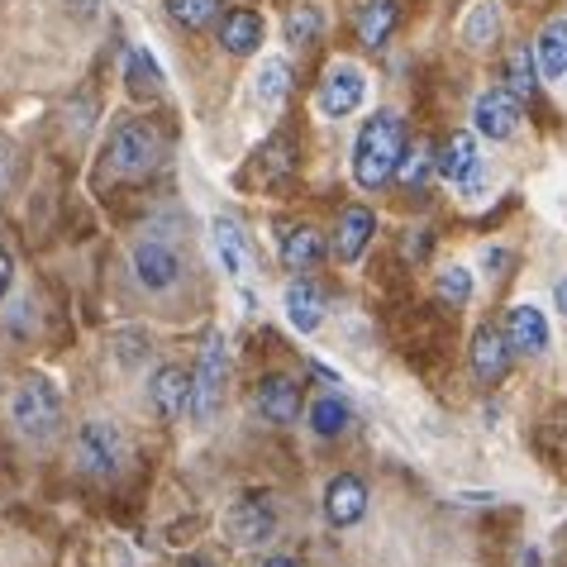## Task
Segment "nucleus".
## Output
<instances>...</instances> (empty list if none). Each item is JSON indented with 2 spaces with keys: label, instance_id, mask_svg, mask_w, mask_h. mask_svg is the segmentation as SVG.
Listing matches in <instances>:
<instances>
[{
  "label": "nucleus",
  "instance_id": "obj_21",
  "mask_svg": "<svg viewBox=\"0 0 567 567\" xmlns=\"http://www.w3.org/2000/svg\"><path fill=\"white\" fill-rule=\"evenodd\" d=\"M324 258V239H320V229H310V225H291L287 234H281V262L291 267V272H310L315 262Z\"/></svg>",
  "mask_w": 567,
  "mask_h": 567
},
{
  "label": "nucleus",
  "instance_id": "obj_32",
  "mask_svg": "<svg viewBox=\"0 0 567 567\" xmlns=\"http://www.w3.org/2000/svg\"><path fill=\"white\" fill-rule=\"evenodd\" d=\"M291 153H296V144H291L287 134H277L272 144L262 148V172H267V177H287V172H291V163H296Z\"/></svg>",
  "mask_w": 567,
  "mask_h": 567
},
{
  "label": "nucleus",
  "instance_id": "obj_6",
  "mask_svg": "<svg viewBox=\"0 0 567 567\" xmlns=\"http://www.w3.org/2000/svg\"><path fill=\"white\" fill-rule=\"evenodd\" d=\"M439 177H449L453 186H463V192H477L482 177H486V163L477 153V138L467 130H453L444 138V148H439Z\"/></svg>",
  "mask_w": 567,
  "mask_h": 567
},
{
  "label": "nucleus",
  "instance_id": "obj_24",
  "mask_svg": "<svg viewBox=\"0 0 567 567\" xmlns=\"http://www.w3.org/2000/svg\"><path fill=\"white\" fill-rule=\"evenodd\" d=\"M434 172H439L434 148H430V144H411V148L401 153V163H396V182L405 186V192H424Z\"/></svg>",
  "mask_w": 567,
  "mask_h": 567
},
{
  "label": "nucleus",
  "instance_id": "obj_4",
  "mask_svg": "<svg viewBox=\"0 0 567 567\" xmlns=\"http://www.w3.org/2000/svg\"><path fill=\"white\" fill-rule=\"evenodd\" d=\"M225 382H229V349L225 339L210 334L206 349H200V368H196V391H192V415L200 424H210L219 401H225Z\"/></svg>",
  "mask_w": 567,
  "mask_h": 567
},
{
  "label": "nucleus",
  "instance_id": "obj_19",
  "mask_svg": "<svg viewBox=\"0 0 567 567\" xmlns=\"http://www.w3.org/2000/svg\"><path fill=\"white\" fill-rule=\"evenodd\" d=\"M539 58H534V43H515V49L506 53V72H501V82H506L511 96L519 101H534L539 96Z\"/></svg>",
  "mask_w": 567,
  "mask_h": 567
},
{
  "label": "nucleus",
  "instance_id": "obj_2",
  "mask_svg": "<svg viewBox=\"0 0 567 567\" xmlns=\"http://www.w3.org/2000/svg\"><path fill=\"white\" fill-rule=\"evenodd\" d=\"M10 420H14V430H20L24 439L49 444V439L58 434V424H62V396L43 382V377H34V382H24L20 391H14Z\"/></svg>",
  "mask_w": 567,
  "mask_h": 567
},
{
  "label": "nucleus",
  "instance_id": "obj_23",
  "mask_svg": "<svg viewBox=\"0 0 567 567\" xmlns=\"http://www.w3.org/2000/svg\"><path fill=\"white\" fill-rule=\"evenodd\" d=\"M210 234H215V254H219V262H225V272L244 281L248 277V239H244V229L234 225V219H215Z\"/></svg>",
  "mask_w": 567,
  "mask_h": 567
},
{
  "label": "nucleus",
  "instance_id": "obj_12",
  "mask_svg": "<svg viewBox=\"0 0 567 567\" xmlns=\"http://www.w3.org/2000/svg\"><path fill=\"white\" fill-rule=\"evenodd\" d=\"M324 515L329 525H358L362 515H368V486H362V477H353V472H339L334 482L324 486Z\"/></svg>",
  "mask_w": 567,
  "mask_h": 567
},
{
  "label": "nucleus",
  "instance_id": "obj_10",
  "mask_svg": "<svg viewBox=\"0 0 567 567\" xmlns=\"http://www.w3.org/2000/svg\"><path fill=\"white\" fill-rule=\"evenodd\" d=\"M192 391H196V377L186 368H177V362H167V368L153 372L148 396H153V405H157V415L163 420H182L186 411H192Z\"/></svg>",
  "mask_w": 567,
  "mask_h": 567
},
{
  "label": "nucleus",
  "instance_id": "obj_25",
  "mask_svg": "<svg viewBox=\"0 0 567 567\" xmlns=\"http://www.w3.org/2000/svg\"><path fill=\"white\" fill-rule=\"evenodd\" d=\"M287 91H291V68L281 58H267L258 68V76H254L258 105H281V101H287Z\"/></svg>",
  "mask_w": 567,
  "mask_h": 567
},
{
  "label": "nucleus",
  "instance_id": "obj_33",
  "mask_svg": "<svg viewBox=\"0 0 567 567\" xmlns=\"http://www.w3.org/2000/svg\"><path fill=\"white\" fill-rule=\"evenodd\" d=\"M10 281H14V262H10V248L0 244V296L10 291Z\"/></svg>",
  "mask_w": 567,
  "mask_h": 567
},
{
  "label": "nucleus",
  "instance_id": "obj_20",
  "mask_svg": "<svg viewBox=\"0 0 567 567\" xmlns=\"http://www.w3.org/2000/svg\"><path fill=\"white\" fill-rule=\"evenodd\" d=\"M396 24H401L396 0H368V6L358 10V43L362 49H382V43H391V34H396Z\"/></svg>",
  "mask_w": 567,
  "mask_h": 567
},
{
  "label": "nucleus",
  "instance_id": "obj_35",
  "mask_svg": "<svg viewBox=\"0 0 567 567\" xmlns=\"http://www.w3.org/2000/svg\"><path fill=\"white\" fill-rule=\"evenodd\" d=\"M554 301H558V310H563V315H567V277H563V281H558V287H554Z\"/></svg>",
  "mask_w": 567,
  "mask_h": 567
},
{
  "label": "nucleus",
  "instance_id": "obj_15",
  "mask_svg": "<svg viewBox=\"0 0 567 567\" xmlns=\"http://www.w3.org/2000/svg\"><path fill=\"white\" fill-rule=\"evenodd\" d=\"M372 234H377V215L368 206H349L339 215V229H334V258L339 262H358L362 248L372 244Z\"/></svg>",
  "mask_w": 567,
  "mask_h": 567
},
{
  "label": "nucleus",
  "instance_id": "obj_26",
  "mask_svg": "<svg viewBox=\"0 0 567 567\" xmlns=\"http://www.w3.org/2000/svg\"><path fill=\"white\" fill-rule=\"evenodd\" d=\"M124 82H130L134 96H153V91L163 86V72H157V62L144 49H130L124 53Z\"/></svg>",
  "mask_w": 567,
  "mask_h": 567
},
{
  "label": "nucleus",
  "instance_id": "obj_27",
  "mask_svg": "<svg viewBox=\"0 0 567 567\" xmlns=\"http://www.w3.org/2000/svg\"><path fill=\"white\" fill-rule=\"evenodd\" d=\"M349 405H343L339 396H320V401H315L310 405V430L315 434H320V439H334V434H343V430H349Z\"/></svg>",
  "mask_w": 567,
  "mask_h": 567
},
{
  "label": "nucleus",
  "instance_id": "obj_16",
  "mask_svg": "<svg viewBox=\"0 0 567 567\" xmlns=\"http://www.w3.org/2000/svg\"><path fill=\"white\" fill-rule=\"evenodd\" d=\"M506 339L515 353H544L548 349V320L534 306H511L506 310Z\"/></svg>",
  "mask_w": 567,
  "mask_h": 567
},
{
  "label": "nucleus",
  "instance_id": "obj_29",
  "mask_svg": "<svg viewBox=\"0 0 567 567\" xmlns=\"http://www.w3.org/2000/svg\"><path fill=\"white\" fill-rule=\"evenodd\" d=\"M163 6L182 29H206L219 14V0H163Z\"/></svg>",
  "mask_w": 567,
  "mask_h": 567
},
{
  "label": "nucleus",
  "instance_id": "obj_36",
  "mask_svg": "<svg viewBox=\"0 0 567 567\" xmlns=\"http://www.w3.org/2000/svg\"><path fill=\"white\" fill-rule=\"evenodd\" d=\"M262 567H301V563H296V558H267Z\"/></svg>",
  "mask_w": 567,
  "mask_h": 567
},
{
  "label": "nucleus",
  "instance_id": "obj_37",
  "mask_svg": "<svg viewBox=\"0 0 567 567\" xmlns=\"http://www.w3.org/2000/svg\"><path fill=\"white\" fill-rule=\"evenodd\" d=\"M182 567H215V563H206V558H186Z\"/></svg>",
  "mask_w": 567,
  "mask_h": 567
},
{
  "label": "nucleus",
  "instance_id": "obj_3",
  "mask_svg": "<svg viewBox=\"0 0 567 567\" xmlns=\"http://www.w3.org/2000/svg\"><path fill=\"white\" fill-rule=\"evenodd\" d=\"M76 467L91 472V477H115V472L124 467V434L115 430V424L105 420H86L82 430H76Z\"/></svg>",
  "mask_w": 567,
  "mask_h": 567
},
{
  "label": "nucleus",
  "instance_id": "obj_14",
  "mask_svg": "<svg viewBox=\"0 0 567 567\" xmlns=\"http://www.w3.org/2000/svg\"><path fill=\"white\" fill-rule=\"evenodd\" d=\"M254 401H258L262 420H272V424H291L301 415V386H296L291 377H262Z\"/></svg>",
  "mask_w": 567,
  "mask_h": 567
},
{
  "label": "nucleus",
  "instance_id": "obj_8",
  "mask_svg": "<svg viewBox=\"0 0 567 567\" xmlns=\"http://www.w3.org/2000/svg\"><path fill=\"white\" fill-rule=\"evenodd\" d=\"M511 339H506V329H477L472 334V377H477L482 386H501L506 382V372H511Z\"/></svg>",
  "mask_w": 567,
  "mask_h": 567
},
{
  "label": "nucleus",
  "instance_id": "obj_1",
  "mask_svg": "<svg viewBox=\"0 0 567 567\" xmlns=\"http://www.w3.org/2000/svg\"><path fill=\"white\" fill-rule=\"evenodd\" d=\"M405 153V124L396 110H377V115L358 130V144H353V182L362 192H377L396 177V163Z\"/></svg>",
  "mask_w": 567,
  "mask_h": 567
},
{
  "label": "nucleus",
  "instance_id": "obj_31",
  "mask_svg": "<svg viewBox=\"0 0 567 567\" xmlns=\"http://www.w3.org/2000/svg\"><path fill=\"white\" fill-rule=\"evenodd\" d=\"M287 39H291V43H301V49L320 39V10H315V6L291 10V14H287Z\"/></svg>",
  "mask_w": 567,
  "mask_h": 567
},
{
  "label": "nucleus",
  "instance_id": "obj_30",
  "mask_svg": "<svg viewBox=\"0 0 567 567\" xmlns=\"http://www.w3.org/2000/svg\"><path fill=\"white\" fill-rule=\"evenodd\" d=\"M434 291H439V301H444V306H467V296H472L467 267H444L439 281H434Z\"/></svg>",
  "mask_w": 567,
  "mask_h": 567
},
{
  "label": "nucleus",
  "instance_id": "obj_18",
  "mask_svg": "<svg viewBox=\"0 0 567 567\" xmlns=\"http://www.w3.org/2000/svg\"><path fill=\"white\" fill-rule=\"evenodd\" d=\"M219 43L234 53V58H248L262 49V14L258 10H229L219 20Z\"/></svg>",
  "mask_w": 567,
  "mask_h": 567
},
{
  "label": "nucleus",
  "instance_id": "obj_13",
  "mask_svg": "<svg viewBox=\"0 0 567 567\" xmlns=\"http://www.w3.org/2000/svg\"><path fill=\"white\" fill-rule=\"evenodd\" d=\"M134 272H138V281H144L148 291H167L172 281L182 277V258L172 254L163 239H144L134 248Z\"/></svg>",
  "mask_w": 567,
  "mask_h": 567
},
{
  "label": "nucleus",
  "instance_id": "obj_22",
  "mask_svg": "<svg viewBox=\"0 0 567 567\" xmlns=\"http://www.w3.org/2000/svg\"><path fill=\"white\" fill-rule=\"evenodd\" d=\"M534 58H539V72L548 76V82L567 76V20H548L539 29V39H534Z\"/></svg>",
  "mask_w": 567,
  "mask_h": 567
},
{
  "label": "nucleus",
  "instance_id": "obj_5",
  "mask_svg": "<svg viewBox=\"0 0 567 567\" xmlns=\"http://www.w3.org/2000/svg\"><path fill=\"white\" fill-rule=\"evenodd\" d=\"M157 157H163V138H157L153 124H144V120L115 124V134H110V163H115L120 172L138 177V172L157 167Z\"/></svg>",
  "mask_w": 567,
  "mask_h": 567
},
{
  "label": "nucleus",
  "instance_id": "obj_28",
  "mask_svg": "<svg viewBox=\"0 0 567 567\" xmlns=\"http://www.w3.org/2000/svg\"><path fill=\"white\" fill-rule=\"evenodd\" d=\"M496 29H501V10H496V0H482V6L467 14L463 39L472 43V49H486V43L496 39Z\"/></svg>",
  "mask_w": 567,
  "mask_h": 567
},
{
  "label": "nucleus",
  "instance_id": "obj_9",
  "mask_svg": "<svg viewBox=\"0 0 567 567\" xmlns=\"http://www.w3.org/2000/svg\"><path fill=\"white\" fill-rule=\"evenodd\" d=\"M519 96H511L506 86H492V91H482L477 96V105H472V120H477V134H486V138H511L515 130H519Z\"/></svg>",
  "mask_w": 567,
  "mask_h": 567
},
{
  "label": "nucleus",
  "instance_id": "obj_17",
  "mask_svg": "<svg viewBox=\"0 0 567 567\" xmlns=\"http://www.w3.org/2000/svg\"><path fill=\"white\" fill-rule=\"evenodd\" d=\"M324 310H329V301H324V291L315 287V281L296 277L291 287H287V320H291V329H301V334H315V329H320V320H324Z\"/></svg>",
  "mask_w": 567,
  "mask_h": 567
},
{
  "label": "nucleus",
  "instance_id": "obj_7",
  "mask_svg": "<svg viewBox=\"0 0 567 567\" xmlns=\"http://www.w3.org/2000/svg\"><path fill=\"white\" fill-rule=\"evenodd\" d=\"M225 529H229V539L239 544V548L267 544V539L277 534V511H272V501H267V496H244L239 506H229Z\"/></svg>",
  "mask_w": 567,
  "mask_h": 567
},
{
  "label": "nucleus",
  "instance_id": "obj_34",
  "mask_svg": "<svg viewBox=\"0 0 567 567\" xmlns=\"http://www.w3.org/2000/svg\"><path fill=\"white\" fill-rule=\"evenodd\" d=\"M482 262H486V267H511V254H506V248H486Z\"/></svg>",
  "mask_w": 567,
  "mask_h": 567
},
{
  "label": "nucleus",
  "instance_id": "obj_11",
  "mask_svg": "<svg viewBox=\"0 0 567 567\" xmlns=\"http://www.w3.org/2000/svg\"><path fill=\"white\" fill-rule=\"evenodd\" d=\"M362 96H368V82H362V72L349 68V62H339V68L320 82V110H324L329 120L353 115V110L362 105Z\"/></svg>",
  "mask_w": 567,
  "mask_h": 567
}]
</instances>
